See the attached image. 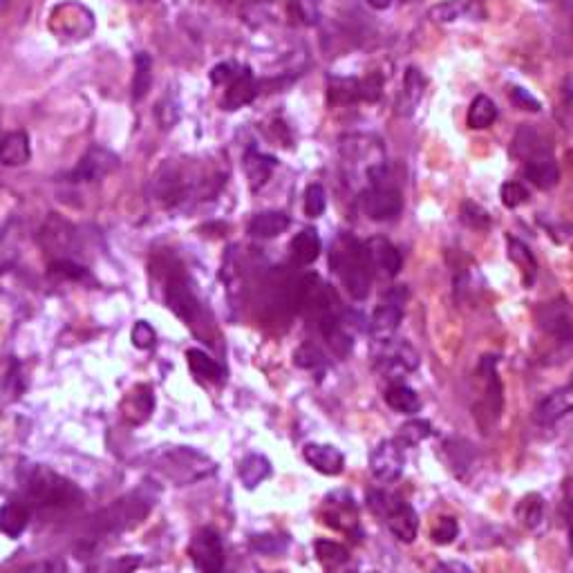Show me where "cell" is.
Segmentation results:
<instances>
[{"mask_svg": "<svg viewBox=\"0 0 573 573\" xmlns=\"http://www.w3.org/2000/svg\"><path fill=\"white\" fill-rule=\"evenodd\" d=\"M327 206V195L325 188L320 187V184H309L305 191V213L307 218H320V215L325 213Z\"/></svg>", "mask_w": 573, "mask_h": 573, "instance_id": "cell-38", "label": "cell"}, {"mask_svg": "<svg viewBox=\"0 0 573 573\" xmlns=\"http://www.w3.org/2000/svg\"><path fill=\"white\" fill-rule=\"evenodd\" d=\"M327 508L330 511H325V524L340 531H349L356 524V507H354L352 495H348V493H343V500H339V493L327 497Z\"/></svg>", "mask_w": 573, "mask_h": 573, "instance_id": "cell-18", "label": "cell"}, {"mask_svg": "<svg viewBox=\"0 0 573 573\" xmlns=\"http://www.w3.org/2000/svg\"><path fill=\"white\" fill-rule=\"evenodd\" d=\"M330 99L334 103L361 101V81L358 79H334L330 83Z\"/></svg>", "mask_w": 573, "mask_h": 573, "instance_id": "cell-34", "label": "cell"}, {"mask_svg": "<svg viewBox=\"0 0 573 573\" xmlns=\"http://www.w3.org/2000/svg\"><path fill=\"white\" fill-rule=\"evenodd\" d=\"M153 86V58L146 52L137 54L134 58V77H133V99L143 101L149 96Z\"/></svg>", "mask_w": 573, "mask_h": 573, "instance_id": "cell-28", "label": "cell"}, {"mask_svg": "<svg viewBox=\"0 0 573 573\" xmlns=\"http://www.w3.org/2000/svg\"><path fill=\"white\" fill-rule=\"evenodd\" d=\"M524 175L526 180H531V184H535L542 191H549V188H554L560 182V168L551 155H540V157L529 159L524 166Z\"/></svg>", "mask_w": 573, "mask_h": 573, "instance_id": "cell-17", "label": "cell"}, {"mask_svg": "<svg viewBox=\"0 0 573 573\" xmlns=\"http://www.w3.org/2000/svg\"><path fill=\"white\" fill-rule=\"evenodd\" d=\"M383 90V79L378 74H370L368 79H361V101H378Z\"/></svg>", "mask_w": 573, "mask_h": 573, "instance_id": "cell-43", "label": "cell"}, {"mask_svg": "<svg viewBox=\"0 0 573 573\" xmlns=\"http://www.w3.org/2000/svg\"><path fill=\"white\" fill-rule=\"evenodd\" d=\"M430 535H432V542H435V545H441V546L453 545L455 538L459 535L457 520L448 516L439 517V520L435 522V526H432V531H430Z\"/></svg>", "mask_w": 573, "mask_h": 573, "instance_id": "cell-36", "label": "cell"}, {"mask_svg": "<svg viewBox=\"0 0 573 573\" xmlns=\"http://www.w3.org/2000/svg\"><path fill=\"white\" fill-rule=\"evenodd\" d=\"M374 365H377L378 372L390 378L403 377V374H410L419 368V352L406 340H378Z\"/></svg>", "mask_w": 573, "mask_h": 573, "instance_id": "cell-4", "label": "cell"}, {"mask_svg": "<svg viewBox=\"0 0 573 573\" xmlns=\"http://www.w3.org/2000/svg\"><path fill=\"white\" fill-rule=\"evenodd\" d=\"M511 99H513V103L520 105V108H524V111H529V112H540L542 111L540 101L535 99V96H531V92H526L524 88H513Z\"/></svg>", "mask_w": 573, "mask_h": 573, "instance_id": "cell-44", "label": "cell"}, {"mask_svg": "<svg viewBox=\"0 0 573 573\" xmlns=\"http://www.w3.org/2000/svg\"><path fill=\"white\" fill-rule=\"evenodd\" d=\"M330 263L354 301L368 298L372 286V267H370L365 242H358L352 235H340L332 248Z\"/></svg>", "mask_w": 573, "mask_h": 573, "instance_id": "cell-1", "label": "cell"}, {"mask_svg": "<svg viewBox=\"0 0 573 573\" xmlns=\"http://www.w3.org/2000/svg\"><path fill=\"white\" fill-rule=\"evenodd\" d=\"M240 479H242L244 488L254 491L256 486L264 482V479L271 475V462H269L264 455H248V457L242 459L238 470Z\"/></svg>", "mask_w": 573, "mask_h": 573, "instance_id": "cell-23", "label": "cell"}, {"mask_svg": "<svg viewBox=\"0 0 573 573\" xmlns=\"http://www.w3.org/2000/svg\"><path fill=\"white\" fill-rule=\"evenodd\" d=\"M435 435V428H432V424L430 421H424V419H412L408 421V424H403L401 428H399V437L397 439L401 441L406 448H410V446H416L421 444L424 439H428V437Z\"/></svg>", "mask_w": 573, "mask_h": 573, "instance_id": "cell-33", "label": "cell"}, {"mask_svg": "<svg viewBox=\"0 0 573 573\" xmlns=\"http://www.w3.org/2000/svg\"><path fill=\"white\" fill-rule=\"evenodd\" d=\"M294 361H296V365H301V368L316 370L325 363V356H323L320 349L314 348V345H302V348L294 354Z\"/></svg>", "mask_w": 573, "mask_h": 573, "instance_id": "cell-41", "label": "cell"}, {"mask_svg": "<svg viewBox=\"0 0 573 573\" xmlns=\"http://www.w3.org/2000/svg\"><path fill=\"white\" fill-rule=\"evenodd\" d=\"M428 19H432L435 23H455L462 19H484V10L475 3V0H448L435 5L428 11Z\"/></svg>", "mask_w": 573, "mask_h": 573, "instance_id": "cell-14", "label": "cell"}, {"mask_svg": "<svg viewBox=\"0 0 573 573\" xmlns=\"http://www.w3.org/2000/svg\"><path fill=\"white\" fill-rule=\"evenodd\" d=\"M386 403L394 412L401 415H416L421 410V399L412 387L403 386V383H394L386 390Z\"/></svg>", "mask_w": 573, "mask_h": 573, "instance_id": "cell-24", "label": "cell"}, {"mask_svg": "<svg viewBox=\"0 0 573 573\" xmlns=\"http://www.w3.org/2000/svg\"><path fill=\"white\" fill-rule=\"evenodd\" d=\"M538 323L554 339L562 340V343H571L573 340V316L564 301L545 302L538 311Z\"/></svg>", "mask_w": 573, "mask_h": 573, "instance_id": "cell-9", "label": "cell"}, {"mask_svg": "<svg viewBox=\"0 0 573 573\" xmlns=\"http://www.w3.org/2000/svg\"><path fill=\"white\" fill-rule=\"evenodd\" d=\"M497 119V105L493 103L491 96L478 95L473 101H470L469 115H466V124L473 130H484L491 128Z\"/></svg>", "mask_w": 573, "mask_h": 573, "instance_id": "cell-27", "label": "cell"}, {"mask_svg": "<svg viewBox=\"0 0 573 573\" xmlns=\"http://www.w3.org/2000/svg\"><path fill=\"white\" fill-rule=\"evenodd\" d=\"M302 457H305L311 469L323 475H330V478H336L345 469L343 453L330 444H307L305 450H302Z\"/></svg>", "mask_w": 573, "mask_h": 573, "instance_id": "cell-13", "label": "cell"}, {"mask_svg": "<svg viewBox=\"0 0 573 573\" xmlns=\"http://www.w3.org/2000/svg\"><path fill=\"white\" fill-rule=\"evenodd\" d=\"M365 251H368L370 267L377 269L378 273L387 278L399 276L403 267V258L399 254V248L386 238H370L365 242Z\"/></svg>", "mask_w": 573, "mask_h": 573, "instance_id": "cell-12", "label": "cell"}, {"mask_svg": "<svg viewBox=\"0 0 573 573\" xmlns=\"http://www.w3.org/2000/svg\"><path fill=\"white\" fill-rule=\"evenodd\" d=\"M370 7H374V10H387V7L392 5V0H365Z\"/></svg>", "mask_w": 573, "mask_h": 573, "instance_id": "cell-48", "label": "cell"}, {"mask_svg": "<svg viewBox=\"0 0 573 573\" xmlns=\"http://www.w3.org/2000/svg\"><path fill=\"white\" fill-rule=\"evenodd\" d=\"M233 79H235V72H233V65H231V63H220V65H215L213 70H210V81H213L215 86L231 83Z\"/></svg>", "mask_w": 573, "mask_h": 573, "instance_id": "cell-46", "label": "cell"}, {"mask_svg": "<svg viewBox=\"0 0 573 573\" xmlns=\"http://www.w3.org/2000/svg\"><path fill=\"white\" fill-rule=\"evenodd\" d=\"M363 209L365 213L377 222L394 220L403 209V197L399 188L390 184H374L363 193Z\"/></svg>", "mask_w": 573, "mask_h": 573, "instance_id": "cell-8", "label": "cell"}, {"mask_svg": "<svg viewBox=\"0 0 573 573\" xmlns=\"http://www.w3.org/2000/svg\"><path fill=\"white\" fill-rule=\"evenodd\" d=\"M289 226V218L280 210H264V213L254 215V220L248 222V233L254 238H276Z\"/></svg>", "mask_w": 573, "mask_h": 573, "instance_id": "cell-22", "label": "cell"}, {"mask_svg": "<svg viewBox=\"0 0 573 573\" xmlns=\"http://www.w3.org/2000/svg\"><path fill=\"white\" fill-rule=\"evenodd\" d=\"M500 197L501 202H504V206H508V209H517V206L529 202V191H526L520 182H507L500 188Z\"/></svg>", "mask_w": 573, "mask_h": 573, "instance_id": "cell-40", "label": "cell"}, {"mask_svg": "<svg viewBox=\"0 0 573 573\" xmlns=\"http://www.w3.org/2000/svg\"><path fill=\"white\" fill-rule=\"evenodd\" d=\"M508 256H511L513 263L520 267L526 285H533L535 276H538V263H535L533 254H531V248L526 247L522 240L508 238Z\"/></svg>", "mask_w": 573, "mask_h": 573, "instance_id": "cell-29", "label": "cell"}, {"mask_svg": "<svg viewBox=\"0 0 573 573\" xmlns=\"http://www.w3.org/2000/svg\"><path fill=\"white\" fill-rule=\"evenodd\" d=\"M406 466V446L399 439H383L370 453V470L381 482H394L401 478Z\"/></svg>", "mask_w": 573, "mask_h": 573, "instance_id": "cell-6", "label": "cell"}, {"mask_svg": "<svg viewBox=\"0 0 573 573\" xmlns=\"http://www.w3.org/2000/svg\"><path fill=\"white\" fill-rule=\"evenodd\" d=\"M408 301V289L403 285L392 286L390 292L383 296L381 305L374 309L372 320H370V332L378 340L394 339V332L399 330L403 320V305Z\"/></svg>", "mask_w": 573, "mask_h": 573, "instance_id": "cell-5", "label": "cell"}, {"mask_svg": "<svg viewBox=\"0 0 573 573\" xmlns=\"http://www.w3.org/2000/svg\"><path fill=\"white\" fill-rule=\"evenodd\" d=\"M516 516L526 529H535V526L542 524V517H545V500L538 493H529L526 497H522L520 504L516 508Z\"/></svg>", "mask_w": 573, "mask_h": 573, "instance_id": "cell-30", "label": "cell"}, {"mask_svg": "<svg viewBox=\"0 0 573 573\" xmlns=\"http://www.w3.org/2000/svg\"><path fill=\"white\" fill-rule=\"evenodd\" d=\"M573 412V386L558 387V390L549 392L545 399L538 401L533 412V419L540 425H551L555 421L564 419Z\"/></svg>", "mask_w": 573, "mask_h": 573, "instance_id": "cell-11", "label": "cell"}, {"mask_svg": "<svg viewBox=\"0 0 573 573\" xmlns=\"http://www.w3.org/2000/svg\"><path fill=\"white\" fill-rule=\"evenodd\" d=\"M538 3H546V0H538Z\"/></svg>", "mask_w": 573, "mask_h": 573, "instance_id": "cell-52", "label": "cell"}, {"mask_svg": "<svg viewBox=\"0 0 573 573\" xmlns=\"http://www.w3.org/2000/svg\"><path fill=\"white\" fill-rule=\"evenodd\" d=\"M27 493L41 507L67 508L77 507L79 501L83 500V495L79 493V488L74 486V484L58 478V475H54L52 470L48 469L34 470L27 484Z\"/></svg>", "mask_w": 573, "mask_h": 573, "instance_id": "cell-3", "label": "cell"}, {"mask_svg": "<svg viewBox=\"0 0 573 573\" xmlns=\"http://www.w3.org/2000/svg\"><path fill=\"white\" fill-rule=\"evenodd\" d=\"M316 558H318V562L325 569H339L348 562L349 554L339 542L318 540L316 542Z\"/></svg>", "mask_w": 573, "mask_h": 573, "instance_id": "cell-32", "label": "cell"}, {"mask_svg": "<svg viewBox=\"0 0 573 573\" xmlns=\"http://www.w3.org/2000/svg\"><path fill=\"white\" fill-rule=\"evenodd\" d=\"M191 558L200 573H222L225 569V546L213 529H200L193 535Z\"/></svg>", "mask_w": 573, "mask_h": 573, "instance_id": "cell-7", "label": "cell"}, {"mask_svg": "<svg viewBox=\"0 0 573 573\" xmlns=\"http://www.w3.org/2000/svg\"><path fill=\"white\" fill-rule=\"evenodd\" d=\"M569 386H573V372H571V383H569Z\"/></svg>", "mask_w": 573, "mask_h": 573, "instance_id": "cell-50", "label": "cell"}, {"mask_svg": "<svg viewBox=\"0 0 573 573\" xmlns=\"http://www.w3.org/2000/svg\"><path fill=\"white\" fill-rule=\"evenodd\" d=\"M29 159V137L20 130L0 139V164L5 166H23Z\"/></svg>", "mask_w": 573, "mask_h": 573, "instance_id": "cell-20", "label": "cell"}, {"mask_svg": "<svg viewBox=\"0 0 573 573\" xmlns=\"http://www.w3.org/2000/svg\"><path fill=\"white\" fill-rule=\"evenodd\" d=\"M320 248H323V242H320V235L316 233L314 229L301 231V233L292 240V256L302 267L318 260Z\"/></svg>", "mask_w": 573, "mask_h": 573, "instance_id": "cell-26", "label": "cell"}, {"mask_svg": "<svg viewBox=\"0 0 573 573\" xmlns=\"http://www.w3.org/2000/svg\"><path fill=\"white\" fill-rule=\"evenodd\" d=\"M256 95H258V86H256L254 72L248 70V67H244V70H240L238 74H235L229 90H226L225 108L226 111H238L242 105L251 103V101L256 99Z\"/></svg>", "mask_w": 573, "mask_h": 573, "instance_id": "cell-16", "label": "cell"}, {"mask_svg": "<svg viewBox=\"0 0 573 573\" xmlns=\"http://www.w3.org/2000/svg\"><path fill=\"white\" fill-rule=\"evenodd\" d=\"M370 508L377 513L378 517H383V522L387 524L390 533L397 538L403 545H410L416 540L419 533V517L416 511L406 504L399 495H392L386 491H372L368 495Z\"/></svg>", "mask_w": 573, "mask_h": 573, "instance_id": "cell-2", "label": "cell"}, {"mask_svg": "<svg viewBox=\"0 0 573 573\" xmlns=\"http://www.w3.org/2000/svg\"><path fill=\"white\" fill-rule=\"evenodd\" d=\"M0 5H5V0H0Z\"/></svg>", "mask_w": 573, "mask_h": 573, "instance_id": "cell-51", "label": "cell"}, {"mask_svg": "<svg viewBox=\"0 0 573 573\" xmlns=\"http://www.w3.org/2000/svg\"><path fill=\"white\" fill-rule=\"evenodd\" d=\"M244 166H247V175L248 180H251V187L258 188L263 187V184L267 182V177L271 175L273 166H276V159L251 150V153L247 155V159H244Z\"/></svg>", "mask_w": 573, "mask_h": 573, "instance_id": "cell-31", "label": "cell"}, {"mask_svg": "<svg viewBox=\"0 0 573 573\" xmlns=\"http://www.w3.org/2000/svg\"><path fill=\"white\" fill-rule=\"evenodd\" d=\"M432 573H475L469 564L457 562V560H444L432 569Z\"/></svg>", "mask_w": 573, "mask_h": 573, "instance_id": "cell-47", "label": "cell"}, {"mask_svg": "<svg viewBox=\"0 0 573 573\" xmlns=\"http://www.w3.org/2000/svg\"><path fill=\"white\" fill-rule=\"evenodd\" d=\"M50 271L58 273V276L72 278V280H83V278H88L86 269L79 267V264L67 263V260H61V263H54L52 267H50Z\"/></svg>", "mask_w": 573, "mask_h": 573, "instance_id": "cell-45", "label": "cell"}, {"mask_svg": "<svg viewBox=\"0 0 573 573\" xmlns=\"http://www.w3.org/2000/svg\"><path fill=\"white\" fill-rule=\"evenodd\" d=\"M187 363L188 368H191L193 377H197L200 381H222L225 378V370H222L220 363H215L213 358L209 356L206 352H202V349H188L187 352Z\"/></svg>", "mask_w": 573, "mask_h": 573, "instance_id": "cell-25", "label": "cell"}, {"mask_svg": "<svg viewBox=\"0 0 573 573\" xmlns=\"http://www.w3.org/2000/svg\"><path fill=\"white\" fill-rule=\"evenodd\" d=\"M424 77H421V72L416 67H408L406 70V79H403V99H406L408 108L415 111L416 101L421 99L424 95Z\"/></svg>", "mask_w": 573, "mask_h": 573, "instance_id": "cell-35", "label": "cell"}, {"mask_svg": "<svg viewBox=\"0 0 573 573\" xmlns=\"http://www.w3.org/2000/svg\"><path fill=\"white\" fill-rule=\"evenodd\" d=\"M444 448H446V457H448L450 469L455 470V475H457V478H469V470L473 469L475 457H478L473 444L466 439H459V437H453V439L446 441Z\"/></svg>", "mask_w": 573, "mask_h": 573, "instance_id": "cell-19", "label": "cell"}, {"mask_svg": "<svg viewBox=\"0 0 573 573\" xmlns=\"http://www.w3.org/2000/svg\"><path fill=\"white\" fill-rule=\"evenodd\" d=\"M220 3H233V0H220Z\"/></svg>", "mask_w": 573, "mask_h": 573, "instance_id": "cell-49", "label": "cell"}, {"mask_svg": "<svg viewBox=\"0 0 573 573\" xmlns=\"http://www.w3.org/2000/svg\"><path fill=\"white\" fill-rule=\"evenodd\" d=\"M286 545L289 542L285 538H280V535H256V538H251V546L264 555L282 554V551H286Z\"/></svg>", "mask_w": 573, "mask_h": 573, "instance_id": "cell-39", "label": "cell"}, {"mask_svg": "<svg viewBox=\"0 0 573 573\" xmlns=\"http://www.w3.org/2000/svg\"><path fill=\"white\" fill-rule=\"evenodd\" d=\"M168 307L187 323H193L200 314V305H197L195 296H193L182 278H172L168 282Z\"/></svg>", "mask_w": 573, "mask_h": 573, "instance_id": "cell-15", "label": "cell"}, {"mask_svg": "<svg viewBox=\"0 0 573 573\" xmlns=\"http://www.w3.org/2000/svg\"><path fill=\"white\" fill-rule=\"evenodd\" d=\"M462 222L469 225L470 229L484 231L491 226V215L488 210H484L482 206L475 204V202H463L462 204Z\"/></svg>", "mask_w": 573, "mask_h": 573, "instance_id": "cell-37", "label": "cell"}, {"mask_svg": "<svg viewBox=\"0 0 573 573\" xmlns=\"http://www.w3.org/2000/svg\"><path fill=\"white\" fill-rule=\"evenodd\" d=\"M29 524V508L23 501H7L0 507V531L10 538H19Z\"/></svg>", "mask_w": 573, "mask_h": 573, "instance_id": "cell-21", "label": "cell"}, {"mask_svg": "<svg viewBox=\"0 0 573 573\" xmlns=\"http://www.w3.org/2000/svg\"><path fill=\"white\" fill-rule=\"evenodd\" d=\"M130 339H133V345L137 349H150L155 345L157 334H155V330L149 325V323H146V320H137L133 327V334H130Z\"/></svg>", "mask_w": 573, "mask_h": 573, "instance_id": "cell-42", "label": "cell"}, {"mask_svg": "<svg viewBox=\"0 0 573 573\" xmlns=\"http://www.w3.org/2000/svg\"><path fill=\"white\" fill-rule=\"evenodd\" d=\"M117 166H119V159H117L115 153L95 146V149L88 150L81 164L74 168L72 182H96V180H103L105 175H111Z\"/></svg>", "mask_w": 573, "mask_h": 573, "instance_id": "cell-10", "label": "cell"}]
</instances>
